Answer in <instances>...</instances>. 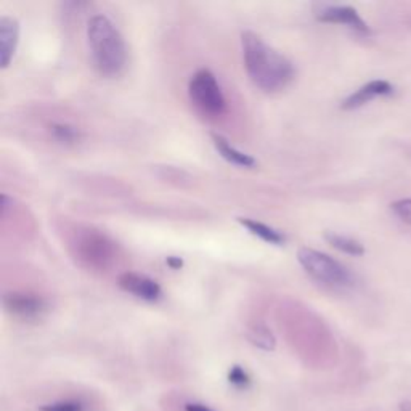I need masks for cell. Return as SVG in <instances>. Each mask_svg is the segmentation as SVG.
Returning a JSON list of instances; mask_svg holds the SVG:
<instances>
[{
    "label": "cell",
    "mask_w": 411,
    "mask_h": 411,
    "mask_svg": "<svg viewBox=\"0 0 411 411\" xmlns=\"http://www.w3.org/2000/svg\"><path fill=\"white\" fill-rule=\"evenodd\" d=\"M251 341L256 344V346L262 347V349H274L275 347V339L274 336H271V332L265 328V326H257V328H254L251 331Z\"/></svg>",
    "instance_id": "obj_15"
},
{
    "label": "cell",
    "mask_w": 411,
    "mask_h": 411,
    "mask_svg": "<svg viewBox=\"0 0 411 411\" xmlns=\"http://www.w3.org/2000/svg\"><path fill=\"white\" fill-rule=\"evenodd\" d=\"M394 94V86L388 81L378 79L365 84L364 87H360L356 92L349 95L346 100L342 101V110H356V108L366 105L371 100L378 98V96H385Z\"/></svg>",
    "instance_id": "obj_10"
},
{
    "label": "cell",
    "mask_w": 411,
    "mask_h": 411,
    "mask_svg": "<svg viewBox=\"0 0 411 411\" xmlns=\"http://www.w3.org/2000/svg\"><path fill=\"white\" fill-rule=\"evenodd\" d=\"M116 243L96 230H84L77 235L74 243L76 256L79 261L94 270H106L116 257Z\"/></svg>",
    "instance_id": "obj_5"
},
{
    "label": "cell",
    "mask_w": 411,
    "mask_h": 411,
    "mask_svg": "<svg viewBox=\"0 0 411 411\" xmlns=\"http://www.w3.org/2000/svg\"><path fill=\"white\" fill-rule=\"evenodd\" d=\"M228 381H230V384H233L235 388H238V389H246L247 385L251 384V379L249 376H247V373L238 365H235L232 370H230Z\"/></svg>",
    "instance_id": "obj_16"
},
{
    "label": "cell",
    "mask_w": 411,
    "mask_h": 411,
    "mask_svg": "<svg viewBox=\"0 0 411 411\" xmlns=\"http://www.w3.org/2000/svg\"><path fill=\"white\" fill-rule=\"evenodd\" d=\"M166 264L169 265V267H171L172 270H180L184 267V261L180 257H177V256H171V257H167L166 259Z\"/></svg>",
    "instance_id": "obj_19"
},
{
    "label": "cell",
    "mask_w": 411,
    "mask_h": 411,
    "mask_svg": "<svg viewBox=\"0 0 411 411\" xmlns=\"http://www.w3.org/2000/svg\"><path fill=\"white\" fill-rule=\"evenodd\" d=\"M50 134L53 140L60 145H66V147H72L81 142L82 134L76 125L66 124V123H53L50 125Z\"/></svg>",
    "instance_id": "obj_14"
},
{
    "label": "cell",
    "mask_w": 411,
    "mask_h": 411,
    "mask_svg": "<svg viewBox=\"0 0 411 411\" xmlns=\"http://www.w3.org/2000/svg\"><path fill=\"white\" fill-rule=\"evenodd\" d=\"M325 240L328 243L336 247L337 251H341L344 254H349V256H364L365 254V247L360 241H356L350 237H346V235H339L334 232H328L325 235Z\"/></svg>",
    "instance_id": "obj_13"
},
{
    "label": "cell",
    "mask_w": 411,
    "mask_h": 411,
    "mask_svg": "<svg viewBox=\"0 0 411 411\" xmlns=\"http://www.w3.org/2000/svg\"><path fill=\"white\" fill-rule=\"evenodd\" d=\"M18 42H20V23L16 18H0V63L2 68H9L15 57Z\"/></svg>",
    "instance_id": "obj_9"
},
{
    "label": "cell",
    "mask_w": 411,
    "mask_h": 411,
    "mask_svg": "<svg viewBox=\"0 0 411 411\" xmlns=\"http://www.w3.org/2000/svg\"><path fill=\"white\" fill-rule=\"evenodd\" d=\"M213 142H214L215 150L219 151V154L225 161L232 162V164L238 166V167L251 169V167L256 166V159H254L251 154H246V153H243V151H240L238 148H235L225 137H222L219 134H213Z\"/></svg>",
    "instance_id": "obj_11"
},
{
    "label": "cell",
    "mask_w": 411,
    "mask_h": 411,
    "mask_svg": "<svg viewBox=\"0 0 411 411\" xmlns=\"http://www.w3.org/2000/svg\"><path fill=\"white\" fill-rule=\"evenodd\" d=\"M298 261L305 274L318 285L330 289H349L355 285V276L347 267H344L328 254L312 247H300Z\"/></svg>",
    "instance_id": "obj_3"
},
{
    "label": "cell",
    "mask_w": 411,
    "mask_h": 411,
    "mask_svg": "<svg viewBox=\"0 0 411 411\" xmlns=\"http://www.w3.org/2000/svg\"><path fill=\"white\" fill-rule=\"evenodd\" d=\"M87 39L94 63L103 76H119L127 63L125 40L110 18L95 15L87 24Z\"/></svg>",
    "instance_id": "obj_2"
},
{
    "label": "cell",
    "mask_w": 411,
    "mask_h": 411,
    "mask_svg": "<svg viewBox=\"0 0 411 411\" xmlns=\"http://www.w3.org/2000/svg\"><path fill=\"white\" fill-rule=\"evenodd\" d=\"M40 411H86V408H84V405L81 402L63 400L44 405V407H40Z\"/></svg>",
    "instance_id": "obj_17"
},
{
    "label": "cell",
    "mask_w": 411,
    "mask_h": 411,
    "mask_svg": "<svg viewBox=\"0 0 411 411\" xmlns=\"http://www.w3.org/2000/svg\"><path fill=\"white\" fill-rule=\"evenodd\" d=\"M392 210H394L398 219L411 223V199H400V201H395L392 204Z\"/></svg>",
    "instance_id": "obj_18"
},
{
    "label": "cell",
    "mask_w": 411,
    "mask_h": 411,
    "mask_svg": "<svg viewBox=\"0 0 411 411\" xmlns=\"http://www.w3.org/2000/svg\"><path fill=\"white\" fill-rule=\"evenodd\" d=\"M243 60L247 76L254 86L264 92L274 94L286 89L293 82L295 71L293 63L271 48L261 35L246 31L241 34Z\"/></svg>",
    "instance_id": "obj_1"
},
{
    "label": "cell",
    "mask_w": 411,
    "mask_h": 411,
    "mask_svg": "<svg viewBox=\"0 0 411 411\" xmlns=\"http://www.w3.org/2000/svg\"><path fill=\"white\" fill-rule=\"evenodd\" d=\"M118 285L125 293L134 294L135 298L148 302L159 300L162 295V289L158 281L151 280L147 275L135 274V271H124L123 275H119Z\"/></svg>",
    "instance_id": "obj_7"
},
{
    "label": "cell",
    "mask_w": 411,
    "mask_h": 411,
    "mask_svg": "<svg viewBox=\"0 0 411 411\" xmlns=\"http://www.w3.org/2000/svg\"><path fill=\"white\" fill-rule=\"evenodd\" d=\"M191 105L208 119H219L227 113V98L215 76L209 69H199L188 82Z\"/></svg>",
    "instance_id": "obj_4"
},
{
    "label": "cell",
    "mask_w": 411,
    "mask_h": 411,
    "mask_svg": "<svg viewBox=\"0 0 411 411\" xmlns=\"http://www.w3.org/2000/svg\"><path fill=\"white\" fill-rule=\"evenodd\" d=\"M4 308L10 315L21 320H34L44 315L48 308L42 295L33 293L11 291L4 294Z\"/></svg>",
    "instance_id": "obj_6"
},
{
    "label": "cell",
    "mask_w": 411,
    "mask_h": 411,
    "mask_svg": "<svg viewBox=\"0 0 411 411\" xmlns=\"http://www.w3.org/2000/svg\"><path fill=\"white\" fill-rule=\"evenodd\" d=\"M185 411H214V410H210L209 407H206V405L201 403H186Z\"/></svg>",
    "instance_id": "obj_20"
},
{
    "label": "cell",
    "mask_w": 411,
    "mask_h": 411,
    "mask_svg": "<svg viewBox=\"0 0 411 411\" xmlns=\"http://www.w3.org/2000/svg\"><path fill=\"white\" fill-rule=\"evenodd\" d=\"M317 18L323 23H336V24H344L354 31L360 34H370V28L364 21V18L359 15L354 7H349V5H328V7H323L317 13Z\"/></svg>",
    "instance_id": "obj_8"
},
{
    "label": "cell",
    "mask_w": 411,
    "mask_h": 411,
    "mask_svg": "<svg viewBox=\"0 0 411 411\" xmlns=\"http://www.w3.org/2000/svg\"><path fill=\"white\" fill-rule=\"evenodd\" d=\"M238 222L247 230V232L256 235L257 238H261L262 241H265V243L275 244V246L285 244L286 238L283 237V235L278 232V230L265 225V223H262V222L254 220V219H244V217H240Z\"/></svg>",
    "instance_id": "obj_12"
}]
</instances>
